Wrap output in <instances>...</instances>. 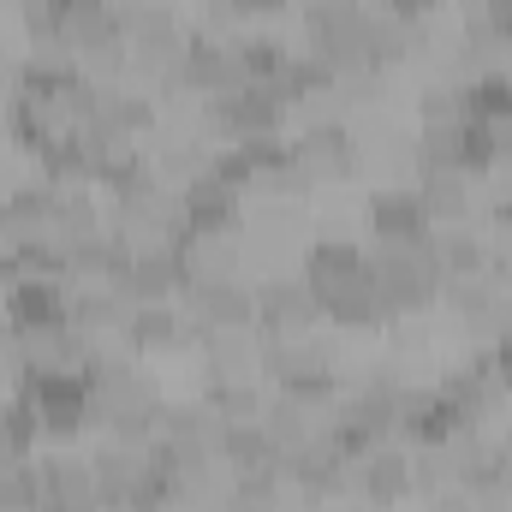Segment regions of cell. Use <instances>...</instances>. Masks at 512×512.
<instances>
[{"label":"cell","mask_w":512,"mask_h":512,"mask_svg":"<svg viewBox=\"0 0 512 512\" xmlns=\"http://www.w3.org/2000/svg\"><path fill=\"white\" fill-rule=\"evenodd\" d=\"M292 161L304 167V179H346V173H358L364 155H358V137L346 120H310L292 143Z\"/></svg>","instance_id":"1"},{"label":"cell","mask_w":512,"mask_h":512,"mask_svg":"<svg viewBox=\"0 0 512 512\" xmlns=\"http://www.w3.org/2000/svg\"><path fill=\"white\" fill-rule=\"evenodd\" d=\"M352 483H358V495H370L376 507L405 501V495L417 489V483H411V453H405V447H393V441L364 447V453L352 459Z\"/></svg>","instance_id":"2"},{"label":"cell","mask_w":512,"mask_h":512,"mask_svg":"<svg viewBox=\"0 0 512 512\" xmlns=\"http://www.w3.org/2000/svg\"><path fill=\"white\" fill-rule=\"evenodd\" d=\"M310 322H316V298L304 292V280H268L256 292L262 340H298V334H310Z\"/></svg>","instance_id":"3"},{"label":"cell","mask_w":512,"mask_h":512,"mask_svg":"<svg viewBox=\"0 0 512 512\" xmlns=\"http://www.w3.org/2000/svg\"><path fill=\"white\" fill-rule=\"evenodd\" d=\"M417 173H423V179H417V197H423L429 221L459 227V221L471 215V173H465V167H417Z\"/></svg>","instance_id":"4"},{"label":"cell","mask_w":512,"mask_h":512,"mask_svg":"<svg viewBox=\"0 0 512 512\" xmlns=\"http://www.w3.org/2000/svg\"><path fill=\"white\" fill-rule=\"evenodd\" d=\"M370 221H376V239H423V233H435L417 191H376Z\"/></svg>","instance_id":"5"},{"label":"cell","mask_w":512,"mask_h":512,"mask_svg":"<svg viewBox=\"0 0 512 512\" xmlns=\"http://www.w3.org/2000/svg\"><path fill=\"white\" fill-rule=\"evenodd\" d=\"M429 512H477V501H471V489L453 483V489H435L429 495Z\"/></svg>","instance_id":"6"},{"label":"cell","mask_w":512,"mask_h":512,"mask_svg":"<svg viewBox=\"0 0 512 512\" xmlns=\"http://www.w3.org/2000/svg\"><path fill=\"white\" fill-rule=\"evenodd\" d=\"M6 84H18V66H12V54H6V42H0V90Z\"/></svg>","instance_id":"7"}]
</instances>
